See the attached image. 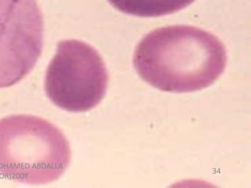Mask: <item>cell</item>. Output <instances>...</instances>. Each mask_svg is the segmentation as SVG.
Masks as SVG:
<instances>
[{
    "label": "cell",
    "mask_w": 251,
    "mask_h": 188,
    "mask_svg": "<svg viewBox=\"0 0 251 188\" xmlns=\"http://www.w3.org/2000/svg\"><path fill=\"white\" fill-rule=\"evenodd\" d=\"M134 66L143 80L167 92L208 88L223 73L227 53L223 43L206 31L187 25L157 28L136 47Z\"/></svg>",
    "instance_id": "1"
},
{
    "label": "cell",
    "mask_w": 251,
    "mask_h": 188,
    "mask_svg": "<svg viewBox=\"0 0 251 188\" xmlns=\"http://www.w3.org/2000/svg\"><path fill=\"white\" fill-rule=\"evenodd\" d=\"M71 160L70 143L48 120L26 114L0 119V175L28 184L60 178Z\"/></svg>",
    "instance_id": "2"
},
{
    "label": "cell",
    "mask_w": 251,
    "mask_h": 188,
    "mask_svg": "<svg viewBox=\"0 0 251 188\" xmlns=\"http://www.w3.org/2000/svg\"><path fill=\"white\" fill-rule=\"evenodd\" d=\"M108 80L106 65L96 49L80 40H63L48 66L44 88L59 108L85 112L102 100Z\"/></svg>",
    "instance_id": "3"
},
{
    "label": "cell",
    "mask_w": 251,
    "mask_h": 188,
    "mask_svg": "<svg viewBox=\"0 0 251 188\" xmlns=\"http://www.w3.org/2000/svg\"><path fill=\"white\" fill-rule=\"evenodd\" d=\"M43 44L44 19L36 0H0V88L33 70Z\"/></svg>",
    "instance_id": "4"
},
{
    "label": "cell",
    "mask_w": 251,
    "mask_h": 188,
    "mask_svg": "<svg viewBox=\"0 0 251 188\" xmlns=\"http://www.w3.org/2000/svg\"><path fill=\"white\" fill-rule=\"evenodd\" d=\"M114 8L125 14L155 18L177 12L195 0H108Z\"/></svg>",
    "instance_id": "5"
}]
</instances>
